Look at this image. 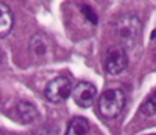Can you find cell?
Returning a JSON list of instances; mask_svg holds the SVG:
<instances>
[{
	"mask_svg": "<svg viewBox=\"0 0 156 135\" xmlns=\"http://www.w3.org/2000/svg\"><path fill=\"white\" fill-rule=\"evenodd\" d=\"M114 31H115V37L118 38V41L121 43L124 49H132L140 41L143 24H141V20L138 18V15L123 14L115 21Z\"/></svg>",
	"mask_w": 156,
	"mask_h": 135,
	"instance_id": "obj_1",
	"label": "cell"
},
{
	"mask_svg": "<svg viewBox=\"0 0 156 135\" xmlns=\"http://www.w3.org/2000/svg\"><path fill=\"white\" fill-rule=\"evenodd\" d=\"M126 105V96L120 88H109L99 97V111L106 119H115Z\"/></svg>",
	"mask_w": 156,
	"mask_h": 135,
	"instance_id": "obj_2",
	"label": "cell"
},
{
	"mask_svg": "<svg viewBox=\"0 0 156 135\" xmlns=\"http://www.w3.org/2000/svg\"><path fill=\"white\" fill-rule=\"evenodd\" d=\"M127 64H129V58H127V53H126L124 47L112 46L106 50L103 65L108 75L117 76V75L123 73L127 68Z\"/></svg>",
	"mask_w": 156,
	"mask_h": 135,
	"instance_id": "obj_3",
	"label": "cell"
},
{
	"mask_svg": "<svg viewBox=\"0 0 156 135\" xmlns=\"http://www.w3.org/2000/svg\"><path fill=\"white\" fill-rule=\"evenodd\" d=\"M71 91H73V85H71L70 79L65 76H58L46 85L44 96L52 103H61L67 97H70Z\"/></svg>",
	"mask_w": 156,
	"mask_h": 135,
	"instance_id": "obj_4",
	"label": "cell"
},
{
	"mask_svg": "<svg viewBox=\"0 0 156 135\" xmlns=\"http://www.w3.org/2000/svg\"><path fill=\"white\" fill-rule=\"evenodd\" d=\"M71 96H73V100H74V103L77 106H80V108H90L94 103V100H96L97 90L90 82H80V84H77L73 88Z\"/></svg>",
	"mask_w": 156,
	"mask_h": 135,
	"instance_id": "obj_5",
	"label": "cell"
},
{
	"mask_svg": "<svg viewBox=\"0 0 156 135\" xmlns=\"http://www.w3.org/2000/svg\"><path fill=\"white\" fill-rule=\"evenodd\" d=\"M30 52L32 55L38 59V58H44L47 56L49 50H50V43L47 40V37L44 34H35L32 38H30Z\"/></svg>",
	"mask_w": 156,
	"mask_h": 135,
	"instance_id": "obj_6",
	"label": "cell"
},
{
	"mask_svg": "<svg viewBox=\"0 0 156 135\" xmlns=\"http://www.w3.org/2000/svg\"><path fill=\"white\" fill-rule=\"evenodd\" d=\"M17 112H18L20 120H21L23 123H27V125L37 122V119H38L37 108H35L30 102H24V100L18 102V105H17Z\"/></svg>",
	"mask_w": 156,
	"mask_h": 135,
	"instance_id": "obj_7",
	"label": "cell"
},
{
	"mask_svg": "<svg viewBox=\"0 0 156 135\" xmlns=\"http://www.w3.org/2000/svg\"><path fill=\"white\" fill-rule=\"evenodd\" d=\"M12 24H14V17L9 6L0 2V38L11 32Z\"/></svg>",
	"mask_w": 156,
	"mask_h": 135,
	"instance_id": "obj_8",
	"label": "cell"
},
{
	"mask_svg": "<svg viewBox=\"0 0 156 135\" xmlns=\"http://www.w3.org/2000/svg\"><path fill=\"white\" fill-rule=\"evenodd\" d=\"M90 126H88V120L83 117H74L70 120L65 135H85L88 132Z\"/></svg>",
	"mask_w": 156,
	"mask_h": 135,
	"instance_id": "obj_9",
	"label": "cell"
},
{
	"mask_svg": "<svg viewBox=\"0 0 156 135\" xmlns=\"http://www.w3.org/2000/svg\"><path fill=\"white\" fill-rule=\"evenodd\" d=\"M141 114L146 115V117H153V115H156V90L141 105Z\"/></svg>",
	"mask_w": 156,
	"mask_h": 135,
	"instance_id": "obj_10",
	"label": "cell"
},
{
	"mask_svg": "<svg viewBox=\"0 0 156 135\" xmlns=\"http://www.w3.org/2000/svg\"><path fill=\"white\" fill-rule=\"evenodd\" d=\"M80 11H82V14H83V17L91 23V24H97V21H99V18H97V14H96V11L91 8V6H88V5H82L80 6Z\"/></svg>",
	"mask_w": 156,
	"mask_h": 135,
	"instance_id": "obj_11",
	"label": "cell"
},
{
	"mask_svg": "<svg viewBox=\"0 0 156 135\" xmlns=\"http://www.w3.org/2000/svg\"><path fill=\"white\" fill-rule=\"evenodd\" d=\"M155 38H156V31L153 32V34H152V40H155Z\"/></svg>",
	"mask_w": 156,
	"mask_h": 135,
	"instance_id": "obj_12",
	"label": "cell"
}]
</instances>
